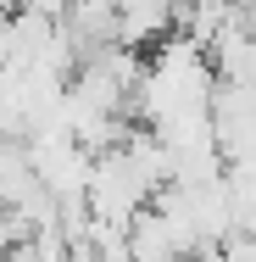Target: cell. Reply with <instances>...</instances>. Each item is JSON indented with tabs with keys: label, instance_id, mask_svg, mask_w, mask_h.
I'll return each mask as SVG.
<instances>
[{
	"label": "cell",
	"instance_id": "1",
	"mask_svg": "<svg viewBox=\"0 0 256 262\" xmlns=\"http://www.w3.org/2000/svg\"><path fill=\"white\" fill-rule=\"evenodd\" d=\"M28 234H34V229H28V223H22L17 212H11V207H6V201H0V262L11 257V251H17V246H22Z\"/></svg>",
	"mask_w": 256,
	"mask_h": 262
},
{
	"label": "cell",
	"instance_id": "2",
	"mask_svg": "<svg viewBox=\"0 0 256 262\" xmlns=\"http://www.w3.org/2000/svg\"><path fill=\"white\" fill-rule=\"evenodd\" d=\"M217 251H223V262H256V234H228Z\"/></svg>",
	"mask_w": 256,
	"mask_h": 262
}]
</instances>
